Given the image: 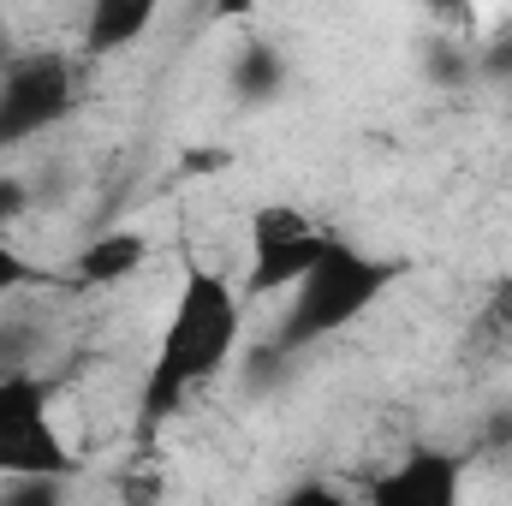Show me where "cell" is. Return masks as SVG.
Here are the masks:
<instances>
[{
	"instance_id": "cell-11",
	"label": "cell",
	"mask_w": 512,
	"mask_h": 506,
	"mask_svg": "<svg viewBox=\"0 0 512 506\" xmlns=\"http://www.w3.org/2000/svg\"><path fill=\"white\" fill-rule=\"evenodd\" d=\"M483 322L489 328H512V274H501L489 286V304H483Z\"/></svg>"
},
{
	"instance_id": "cell-6",
	"label": "cell",
	"mask_w": 512,
	"mask_h": 506,
	"mask_svg": "<svg viewBox=\"0 0 512 506\" xmlns=\"http://www.w3.org/2000/svg\"><path fill=\"white\" fill-rule=\"evenodd\" d=\"M465 483V459L447 447H411L405 459H393L382 477L370 483L376 506H453Z\"/></svg>"
},
{
	"instance_id": "cell-9",
	"label": "cell",
	"mask_w": 512,
	"mask_h": 506,
	"mask_svg": "<svg viewBox=\"0 0 512 506\" xmlns=\"http://www.w3.org/2000/svg\"><path fill=\"white\" fill-rule=\"evenodd\" d=\"M286 54L268 42V36H245V48L233 54V66H227V84H233V96L245 102V108H268L280 90H286Z\"/></svg>"
},
{
	"instance_id": "cell-13",
	"label": "cell",
	"mask_w": 512,
	"mask_h": 506,
	"mask_svg": "<svg viewBox=\"0 0 512 506\" xmlns=\"http://www.w3.org/2000/svg\"><path fill=\"white\" fill-rule=\"evenodd\" d=\"M251 12H256V0H215V6H209L215 24H239V18H251Z\"/></svg>"
},
{
	"instance_id": "cell-8",
	"label": "cell",
	"mask_w": 512,
	"mask_h": 506,
	"mask_svg": "<svg viewBox=\"0 0 512 506\" xmlns=\"http://www.w3.org/2000/svg\"><path fill=\"white\" fill-rule=\"evenodd\" d=\"M143 262H149V239L131 233V227H120V233H102V239H90V245L78 251L72 280H78V286H120V280H131Z\"/></svg>"
},
{
	"instance_id": "cell-2",
	"label": "cell",
	"mask_w": 512,
	"mask_h": 506,
	"mask_svg": "<svg viewBox=\"0 0 512 506\" xmlns=\"http://www.w3.org/2000/svg\"><path fill=\"white\" fill-rule=\"evenodd\" d=\"M405 280L399 256H376L352 239H334L328 251L316 256L292 286H286V310L274 322L268 358H298L334 334H346L352 322H364L387 292Z\"/></svg>"
},
{
	"instance_id": "cell-14",
	"label": "cell",
	"mask_w": 512,
	"mask_h": 506,
	"mask_svg": "<svg viewBox=\"0 0 512 506\" xmlns=\"http://www.w3.org/2000/svg\"><path fill=\"white\" fill-rule=\"evenodd\" d=\"M12 54H18V42H12V30H6V24H0V72H6V66H12Z\"/></svg>"
},
{
	"instance_id": "cell-7",
	"label": "cell",
	"mask_w": 512,
	"mask_h": 506,
	"mask_svg": "<svg viewBox=\"0 0 512 506\" xmlns=\"http://www.w3.org/2000/svg\"><path fill=\"white\" fill-rule=\"evenodd\" d=\"M161 6L167 0H90V12H84V54L108 60V54L137 48L149 36V24H155Z\"/></svg>"
},
{
	"instance_id": "cell-4",
	"label": "cell",
	"mask_w": 512,
	"mask_h": 506,
	"mask_svg": "<svg viewBox=\"0 0 512 506\" xmlns=\"http://www.w3.org/2000/svg\"><path fill=\"white\" fill-rule=\"evenodd\" d=\"M84 102V72L66 54H12V66L0 72V155L48 137L54 126H66Z\"/></svg>"
},
{
	"instance_id": "cell-10",
	"label": "cell",
	"mask_w": 512,
	"mask_h": 506,
	"mask_svg": "<svg viewBox=\"0 0 512 506\" xmlns=\"http://www.w3.org/2000/svg\"><path fill=\"white\" fill-rule=\"evenodd\" d=\"M24 185L18 179H0V298H12V292H24L30 280H36V268H30V256L12 245V221L24 215Z\"/></svg>"
},
{
	"instance_id": "cell-1",
	"label": "cell",
	"mask_w": 512,
	"mask_h": 506,
	"mask_svg": "<svg viewBox=\"0 0 512 506\" xmlns=\"http://www.w3.org/2000/svg\"><path fill=\"white\" fill-rule=\"evenodd\" d=\"M239 334H245V304H239L233 280L221 268L185 262L173 310H167L161 340H155V358L143 370V393H137L143 423L173 417L203 381L221 376L233 364V352H239Z\"/></svg>"
},
{
	"instance_id": "cell-3",
	"label": "cell",
	"mask_w": 512,
	"mask_h": 506,
	"mask_svg": "<svg viewBox=\"0 0 512 506\" xmlns=\"http://www.w3.org/2000/svg\"><path fill=\"white\" fill-rule=\"evenodd\" d=\"M78 453L54 423V381L42 370L0 376V483L12 477H72Z\"/></svg>"
},
{
	"instance_id": "cell-5",
	"label": "cell",
	"mask_w": 512,
	"mask_h": 506,
	"mask_svg": "<svg viewBox=\"0 0 512 506\" xmlns=\"http://www.w3.org/2000/svg\"><path fill=\"white\" fill-rule=\"evenodd\" d=\"M334 239L340 233L304 215L298 203H262L251 215V292H286Z\"/></svg>"
},
{
	"instance_id": "cell-12",
	"label": "cell",
	"mask_w": 512,
	"mask_h": 506,
	"mask_svg": "<svg viewBox=\"0 0 512 506\" xmlns=\"http://www.w3.org/2000/svg\"><path fill=\"white\" fill-rule=\"evenodd\" d=\"M483 72H489V78H512V36H501V42L483 54Z\"/></svg>"
}]
</instances>
